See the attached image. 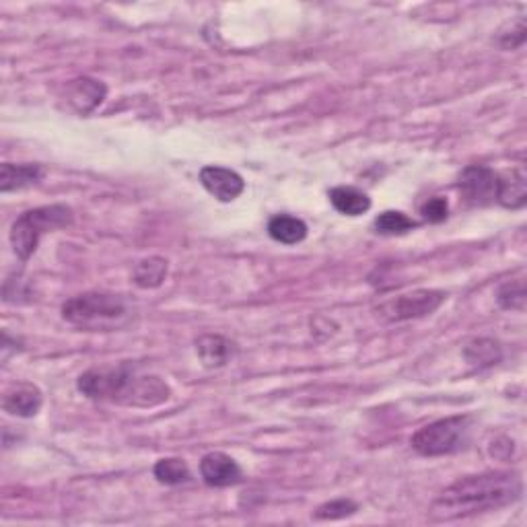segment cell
I'll use <instances>...</instances> for the list:
<instances>
[{
	"label": "cell",
	"mask_w": 527,
	"mask_h": 527,
	"mask_svg": "<svg viewBox=\"0 0 527 527\" xmlns=\"http://www.w3.org/2000/svg\"><path fill=\"white\" fill-rule=\"evenodd\" d=\"M523 483L515 472H486L468 476L447 486L429 509L431 522H455V519L499 511L519 501Z\"/></svg>",
	"instance_id": "cell-1"
},
{
	"label": "cell",
	"mask_w": 527,
	"mask_h": 527,
	"mask_svg": "<svg viewBox=\"0 0 527 527\" xmlns=\"http://www.w3.org/2000/svg\"><path fill=\"white\" fill-rule=\"evenodd\" d=\"M83 395L95 402H113L124 406L152 408L170 398V387L157 376H144L132 365L95 366L76 381Z\"/></svg>",
	"instance_id": "cell-2"
},
{
	"label": "cell",
	"mask_w": 527,
	"mask_h": 527,
	"mask_svg": "<svg viewBox=\"0 0 527 527\" xmlns=\"http://www.w3.org/2000/svg\"><path fill=\"white\" fill-rule=\"evenodd\" d=\"M63 317L83 330L110 332L128 322L130 309L120 295L83 293L63 305Z\"/></svg>",
	"instance_id": "cell-3"
},
{
	"label": "cell",
	"mask_w": 527,
	"mask_h": 527,
	"mask_svg": "<svg viewBox=\"0 0 527 527\" xmlns=\"http://www.w3.org/2000/svg\"><path fill=\"white\" fill-rule=\"evenodd\" d=\"M73 209L66 204H50L32 209L15 220L11 227V246L21 262H27L35 254L45 233L73 225Z\"/></svg>",
	"instance_id": "cell-4"
},
{
	"label": "cell",
	"mask_w": 527,
	"mask_h": 527,
	"mask_svg": "<svg viewBox=\"0 0 527 527\" xmlns=\"http://www.w3.org/2000/svg\"><path fill=\"white\" fill-rule=\"evenodd\" d=\"M470 437V416H449L434 420L412 434L410 445L425 457L460 452Z\"/></svg>",
	"instance_id": "cell-5"
},
{
	"label": "cell",
	"mask_w": 527,
	"mask_h": 527,
	"mask_svg": "<svg viewBox=\"0 0 527 527\" xmlns=\"http://www.w3.org/2000/svg\"><path fill=\"white\" fill-rule=\"evenodd\" d=\"M447 299V293L433 291V288H418L408 295H400L395 299H389L377 307V316L384 322H408V319L426 317L437 311L443 301Z\"/></svg>",
	"instance_id": "cell-6"
},
{
	"label": "cell",
	"mask_w": 527,
	"mask_h": 527,
	"mask_svg": "<svg viewBox=\"0 0 527 527\" xmlns=\"http://www.w3.org/2000/svg\"><path fill=\"white\" fill-rule=\"evenodd\" d=\"M457 190L470 206H488L499 196V173L486 165H470L460 173Z\"/></svg>",
	"instance_id": "cell-7"
},
{
	"label": "cell",
	"mask_w": 527,
	"mask_h": 527,
	"mask_svg": "<svg viewBox=\"0 0 527 527\" xmlns=\"http://www.w3.org/2000/svg\"><path fill=\"white\" fill-rule=\"evenodd\" d=\"M200 181L206 192L212 194L220 202H233L246 190V181L237 171L220 165H206L200 171Z\"/></svg>",
	"instance_id": "cell-8"
},
{
	"label": "cell",
	"mask_w": 527,
	"mask_h": 527,
	"mask_svg": "<svg viewBox=\"0 0 527 527\" xmlns=\"http://www.w3.org/2000/svg\"><path fill=\"white\" fill-rule=\"evenodd\" d=\"M200 473L204 483L215 488L235 486L243 480V472L231 455L212 452L206 454L200 462Z\"/></svg>",
	"instance_id": "cell-9"
},
{
	"label": "cell",
	"mask_w": 527,
	"mask_h": 527,
	"mask_svg": "<svg viewBox=\"0 0 527 527\" xmlns=\"http://www.w3.org/2000/svg\"><path fill=\"white\" fill-rule=\"evenodd\" d=\"M42 402L44 398H42L40 387L34 384H27V381H19V384H13L5 392L3 408L13 416L32 418L40 412Z\"/></svg>",
	"instance_id": "cell-10"
},
{
	"label": "cell",
	"mask_w": 527,
	"mask_h": 527,
	"mask_svg": "<svg viewBox=\"0 0 527 527\" xmlns=\"http://www.w3.org/2000/svg\"><path fill=\"white\" fill-rule=\"evenodd\" d=\"M105 93H108V89L103 83L89 79V76H81L66 85V102L81 116L93 112L105 99Z\"/></svg>",
	"instance_id": "cell-11"
},
{
	"label": "cell",
	"mask_w": 527,
	"mask_h": 527,
	"mask_svg": "<svg viewBox=\"0 0 527 527\" xmlns=\"http://www.w3.org/2000/svg\"><path fill=\"white\" fill-rule=\"evenodd\" d=\"M44 167L35 163H3L0 167V192H15V190H23L29 186H35L44 180Z\"/></svg>",
	"instance_id": "cell-12"
},
{
	"label": "cell",
	"mask_w": 527,
	"mask_h": 527,
	"mask_svg": "<svg viewBox=\"0 0 527 527\" xmlns=\"http://www.w3.org/2000/svg\"><path fill=\"white\" fill-rule=\"evenodd\" d=\"M496 202L505 209H523L527 202L525 173L522 170H511V173H499V196Z\"/></svg>",
	"instance_id": "cell-13"
},
{
	"label": "cell",
	"mask_w": 527,
	"mask_h": 527,
	"mask_svg": "<svg viewBox=\"0 0 527 527\" xmlns=\"http://www.w3.org/2000/svg\"><path fill=\"white\" fill-rule=\"evenodd\" d=\"M330 202L340 215L358 217L371 209V198L353 186H338L330 190Z\"/></svg>",
	"instance_id": "cell-14"
},
{
	"label": "cell",
	"mask_w": 527,
	"mask_h": 527,
	"mask_svg": "<svg viewBox=\"0 0 527 527\" xmlns=\"http://www.w3.org/2000/svg\"><path fill=\"white\" fill-rule=\"evenodd\" d=\"M268 235L274 241L285 243V246H295V243H301L307 237V225L291 215H274L268 220Z\"/></svg>",
	"instance_id": "cell-15"
},
{
	"label": "cell",
	"mask_w": 527,
	"mask_h": 527,
	"mask_svg": "<svg viewBox=\"0 0 527 527\" xmlns=\"http://www.w3.org/2000/svg\"><path fill=\"white\" fill-rule=\"evenodd\" d=\"M196 350L206 366H223L231 358L233 345L219 334H206L198 338Z\"/></svg>",
	"instance_id": "cell-16"
},
{
	"label": "cell",
	"mask_w": 527,
	"mask_h": 527,
	"mask_svg": "<svg viewBox=\"0 0 527 527\" xmlns=\"http://www.w3.org/2000/svg\"><path fill=\"white\" fill-rule=\"evenodd\" d=\"M167 272H170V264H167L165 258L151 256L141 259L139 264L134 266V285L141 288H157L163 285V280L167 278Z\"/></svg>",
	"instance_id": "cell-17"
},
{
	"label": "cell",
	"mask_w": 527,
	"mask_h": 527,
	"mask_svg": "<svg viewBox=\"0 0 527 527\" xmlns=\"http://www.w3.org/2000/svg\"><path fill=\"white\" fill-rule=\"evenodd\" d=\"M464 356L473 369L480 371L499 363L503 358V350L499 346V342H494L491 338H478L472 340L470 345L464 348Z\"/></svg>",
	"instance_id": "cell-18"
},
{
	"label": "cell",
	"mask_w": 527,
	"mask_h": 527,
	"mask_svg": "<svg viewBox=\"0 0 527 527\" xmlns=\"http://www.w3.org/2000/svg\"><path fill=\"white\" fill-rule=\"evenodd\" d=\"M152 473L159 483L165 486H178V484H186L192 480V472H190L188 464L183 460H178V457H165V460H159L152 468Z\"/></svg>",
	"instance_id": "cell-19"
},
{
	"label": "cell",
	"mask_w": 527,
	"mask_h": 527,
	"mask_svg": "<svg viewBox=\"0 0 527 527\" xmlns=\"http://www.w3.org/2000/svg\"><path fill=\"white\" fill-rule=\"evenodd\" d=\"M416 227L415 220L400 210H385L376 219V231L381 235H402Z\"/></svg>",
	"instance_id": "cell-20"
},
{
	"label": "cell",
	"mask_w": 527,
	"mask_h": 527,
	"mask_svg": "<svg viewBox=\"0 0 527 527\" xmlns=\"http://www.w3.org/2000/svg\"><path fill=\"white\" fill-rule=\"evenodd\" d=\"M496 299L503 309L509 311H523L525 309V282L523 280H509L499 288Z\"/></svg>",
	"instance_id": "cell-21"
},
{
	"label": "cell",
	"mask_w": 527,
	"mask_h": 527,
	"mask_svg": "<svg viewBox=\"0 0 527 527\" xmlns=\"http://www.w3.org/2000/svg\"><path fill=\"white\" fill-rule=\"evenodd\" d=\"M356 511H358V505L355 501L336 499V501L319 505L316 509V513H313V519H317V522H334V519H345V517L355 515Z\"/></svg>",
	"instance_id": "cell-22"
},
{
	"label": "cell",
	"mask_w": 527,
	"mask_h": 527,
	"mask_svg": "<svg viewBox=\"0 0 527 527\" xmlns=\"http://www.w3.org/2000/svg\"><path fill=\"white\" fill-rule=\"evenodd\" d=\"M509 32H499V37H496V44L501 45L503 50H515L519 45H523L525 42V19L519 17L517 21L507 23Z\"/></svg>",
	"instance_id": "cell-23"
},
{
	"label": "cell",
	"mask_w": 527,
	"mask_h": 527,
	"mask_svg": "<svg viewBox=\"0 0 527 527\" xmlns=\"http://www.w3.org/2000/svg\"><path fill=\"white\" fill-rule=\"evenodd\" d=\"M420 215H423L425 220H429V223H443L449 215V204L441 196L429 198V200L420 206Z\"/></svg>",
	"instance_id": "cell-24"
}]
</instances>
